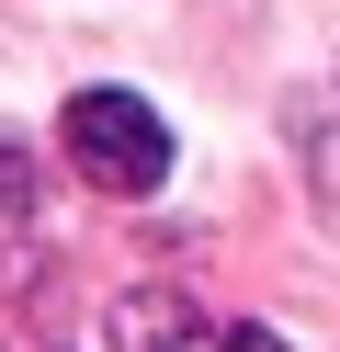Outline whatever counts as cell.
Listing matches in <instances>:
<instances>
[{
	"label": "cell",
	"mask_w": 340,
	"mask_h": 352,
	"mask_svg": "<svg viewBox=\"0 0 340 352\" xmlns=\"http://www.w3.org/2000/svg\"><path fill=\"white\" fill-rule=\"evenodd\" d=\"M57 137H68V160H80V182H102V193H159L170 182V125L136 91H80L57 114Z\"/></svg>",
	"instance_id": "1"
},
{
	"label": "cell",
	"mask_w": 340,
	"mask_h": 352,
	"mask_svg": "<svg viewBox=\"0 0 340 352\" xmlns=\"http://www.w3.org/2000/svg\"><path fill=\"white\" fill-rule=\"evenodd\" d=\"M113 352H284V341L249 318H204L181 296H125L113 307Z\"/></svg>",
	"instance_id": "2"
},
{
	"label": "cell",
	"mask_w": 340,
	"mask_h": 352,
	"mask_svg": "<svg viewBox=\"0 0 340 352\" xmlns=\"http://www.w3.org/2000/svg\"><path fill=\"white\" fill-rule=\"evenodd\" d=\"M0 216H34V160L0 137Z\"/></svg>",
	"instance_id": "3"
}]
</instances>
